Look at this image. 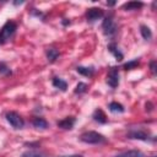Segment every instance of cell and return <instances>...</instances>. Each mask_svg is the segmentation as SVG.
<instances>
[{
  "instance_id": "obj_14",
  "label": "cell",
  "mask_w": 157,
  "mask_h": 157,
  "mask_svg": "<svg viewBox=\"0 0 157 157\" xmlns=\"http://www.w3.org/2000/svg\"><path fill=\"white\" fill-rule=\"evenodd\" d=\"M93 119H94L96 121L101 123V124L107 123V117H105V114L103 113L102 109H96V110H94V113H93Z\"/></svg>"
},
{
  "instance_id": "obj_20",
  "label": "cell",
  "mask_w": 157,
  "mask_h": 157,
  "mask_svg": "<svg viewBox=\"0 0 157 157\" xmlns=\"http://www.w3.org/2000/svg\"><path fill=\"white\" fill-rule=\"evenodd\" d=\"M86 90H87V85L86 83H83V82H78L77 83V86H76V88H75V93H83V92H86Z\"/></svg>"
},
{
  "instance_id": "obj_10",
  "label": "cell",
  "mask_w": 157,
  "mask_h": 157,
  "mask_svg": "<svg viewBox=\"0 0 157 157\" xmlns=\"http://www.w3.org/2000/svg\"><path fill=\"white\" fill-rule=\"evenodd\" d=\"M142 6H144V2H141V1H129L123 5V9L125 11H132V10H139Z\"/></svg>"
},
{
  "instance_id": "obj_13",
  "label": "cell",
  "mask_w": 157,
  "mask_h": 157,
  "mask_svg": "<svg viewBox=\"0 0 157 157\" xmlns=\"http://www.w3.org/2000/svg\"><path fill=\"white\" fill-rule=\"evenodd\" d=\"M76 71L78 74L83 75V76H87V77H91L94 74V69L93 67H87V66H77Z\"/></svg>"
},
{
  "instance_id": "obj_25",
  "label": "cell",
  "mask_w": 157,
  "mask_h": 157,
  "mask_svg": "<svg viewBox=\"0 0 157 157\" xmlns=\"http://www.w3.org/2000/svg\"><path fill=\"white\" fill-rule=\"evenodd\" d=\"M114 4H115L114 1H112V2H108V5H109V6H112V5H114Z\"/></svg>"
},
{
  "instance_id": "obj_18",
  "label": "cell",
  "mask_w": 157,
  "mask_h": 157,
  "mask_svg": "<svg viewBox=\"0 0 157 157\" xmlns=\"http://www.w3.org/2000/svg\"><path fill=\"white\" fill-rule=\"evenodd\" d=\"M140 33H141V36H142V38L144 39H151V37H152V32H151V29L147 27V26H145V25H142V26H140Z\"/></svg>"
},
{
  "instance_id": "obj_11",
  "label": "cell",
  "mask_w": 157,
  "mask_h": 157,
  "mask_svg": "<svg viewBox=\"0 0 157 157\" xmlns=\"http://www.w3.org/2000/svg\"><path fill=\"white\" fill-rule=\"evenodd\" d=\"M108 50L114 55V58H115L118 61H120V60L123 59V53L119 50V48H118L114 43H110V44L108 45Z\"/></svg>"
},
{
  "instance_id": "obj_9",
  "label": "cell",
  "mask_w": 157,
  "mask_h": 157,
  "mask_svg": "<svg viewBox=\"0 0 157 157\" xmlns=\"http://www.w3.org/2000/svg\"><path fill=\"white\" fill-rule=\"evenodd\" d=\"M114 157H145V155L140 150H129V151H124L121 153H118Z\"/></svg>"
},
{
  "instance_id": "obj_5",
  "label": "cell",
  "mask_w": 157,
  "mask_h": 157,
  "mask_svg": "<svg viewBox=\"0 0 157 157\" xmlns=\"http://www.w3.org/2000/svg\"><path fill=\"white\" fill-rule=\"evenodd\" d=\"M102 28H103L104 34H107V36H113L117 33V25H115L112 16L104 17L103 23H102Z\"/></svg>"
},
{
  "instance_id": "obj_8",
  "label": "cell",
  "mask_w": 157,
  "mask_h": 157,
  "mask_svg": "<svg viewBox=\"0 0 157 157\" xmlns=\"http://www.w3.org/2000/svg\"><path fill=\"white\" fill-rule=\"evenodd\" d=\"M74 124H75V118L74 117H67L60 121H58V126L61 128V129H65V130H70L74 128Z\"/></svg>"
},
{
  "instance_id": "obj_1",
  "label": "cell",
  "mask_w": 157,
  "mask_h": 157,
  "mask_svg": "<svg viewBox=\"0 0 157 157\" xmlns=\"http://www.w3.org/2000/svg\"><path fill=\"white\" fill-rule=\"evenodd\" d=\"M80 140L85 144H91V145H101L107 142V139L97 131H86L80 135Z\"/></svg>"
},
{
  "instance_id": "obj_23",
  "label": "cell",
  "mask_w": 157,
  "mask_h": 157,
  "mask_svg": "<svg viewBox=\"0 0 157 157\" xmlns=\"http://www.w3.org/2000/svg\"><path fill=\"white\" fill-rule=\"evenodd\" d=\"M150 66H151V71H152V74H153V75H156V61H155V60H152V61H151V64H150Z\"/></svg>"
},
{
  "instance_id": "obj_17",
  "label": "cell",
  "mask_w": 157,
  "mask_h": 157,
  "mask_svg": "<svg viewBox=\"0 0 157 157\" xmlns=\"http://www.w3.org/2000/svg\"><path fill=\"white\" fill-rule=\"evenodd\" d=\"M109 110L113 113H123L125 109H124L123 104H120L118 102H112V103H109Z\"/></svg>"
},
{
  "instance_id": "obj_22",
  "label": "cell",
  "mask_w": 157,
  "mask_h": 157,
  "mask_svg": "<svg viewBox=\"0 0 157 157\" xmlns=\"http://www.w3.org/2000/svg\"><path fill=\"white\" fill-rule=\"evenodd\" d=\"M0 74L1 75H11V70L7 67L5 63H0Z\"/></svg>"
},
{
  "instance_id": "obj_4",
  "label": "cell",
  "mask_w": 157,
  "mask_h": 157,
  "mask_svg": "<svg viewBox=\"0 0 157 157\" xmlns=\"http://www.w3.org/2000/svg\"><path fill=\"white\" fill-rule=\"evenodd\" d=\"M129 139H136V140H142V141H150L152 140V136L148 131L144 130V129H131L128 135Z\"/></svg>"
},
{
  "instance_id": "obj_3",
  "label": "cell",
  "mask_w": 157,
  "mask_h": 157,
  "mask_svg": "<svg viewBox=\"0 0 157 157\" xmlns=\"http://www.w3.org/2000/svg\"><path fill=\"white\" fill-rule=\"evenodd\" d=\"M6 120L10 123V125L15 129H22L25 126V120L22 117L16 112H9L6 114Z\"/></svg>"
},
{
  "instance_id": "obj_21",
  "label": "cell",
  "mask_w": 157,
  "mask_h": 157,
  "mask_svg": "<svg viewBox=\"0 0 157 157\" xmlns=\"http://www.w3.org/2000/svg\"><path fill=\"white\" fill-rule=\"evenodd\" d=\"M22 157H45L43 153L40 152H34V151H27L22 155Z\"/></svg>"
},
{
  "instance_id": "obj_19",
  "label": "cell",
  "mask_w": 157,
  "mask_h": 157,
  "mask_svg": "<svg viewBox=\"0 0 157 157\" xmlns=\"http://www.w3.org/2000/svg\"><path fill=\"white\" fill-rule=\"evenodd\" d=\"M139 64H140V61H139L137 59H134V60H131V61L125 63V64L123 65V67H124L125 70H131V69L137 67V66H139Z\"/></svg>"
},
{
  "instance_id": "obj_24",
  "label": "cell",
  "mask_w": 157,
  "mask_h": 157,
  "mask_svg": "<svg viewBox=\"0 0 157 157\" xmlns=\"http://www.w3.org/2000/svg\"><path fill=\"white\" fill-rule=\"evenodd\" d=\"M60 157H82L81 155H71V156H60Z\"/></svg>"
},
{
  "instance_id": "obj_6",
  "label": "cell",
  "mask_w": 157,
  "mask_h": 157,
  "mask_svg": "<svg viewBox=\"0 0 157 157\" xmlns=\"http://www.w3.org/2000/svg\"><path fill=\"white\" fill-rule=\"evenodd\" d=\"M103 16H104V12H103V10L99 9V7H91V9H88L87 12H86V18H87V21H90V22H94V21L102 18Z\"/></svg>"
},
{
  "instance_id": "obj_15",
  "label": "cell",
  "mask_w": 157,
  "mask_h": 157,
  "mask_svg": "<svg viewBox=\"0 0 157 157\" xmlns=\"http://www.w3.org/2000/svg\"><path fill=\"white\" fill-rule=\"evenodd\" d=\"M32 124H33V126L34 128H37V129H47L48 128V121L45 120V119H43V118H34L33 119V121H32Z\"/></svg>"
},
{
  "instance_id": "obj_12",
  "label": "cell",
  "mask_w": 157,
  "mask_h": 157,
  "mask_svg": "<svg viewBox=\"0 0 157 157\" xmlns=\"http://www.w3.org/2000/svg\"><path fill=\"white\" fill-rule=\"evenodd\" d=\"M59 55H60V53L55 48H49L47 50V58H48V61H50V63H54L59 58Z\"/></svg>"
},
{
  "instance_id": "obj_2",
  "label": "cell",
  "mask_w": 157,
  "mask_h": 157,
  "mask_svg": "<svg viewBox=\"0 0 157 157\" xmlns=\"http://www.w3.org/2000/svg\"><path fill=\"white\" fill-rule=\"evenodd\" d=\"M16 28L17 26L13 21H7L0 29V44H5L12 38V36L16 32Z\"/></svg>"
},
{
  "instance_id": "obj_16",
  "label": "cell",
  "mask_w": 157,
  "mask_h": 157,
  "mask_svg": "<svg viewBox=\"0 0 157 157\" xmlns=\"http://www.w3.org/2000/svg\"><path fill=\"white\" fill-rule=\"evenodd\" d=\"M53 86L59 88V90H61V91H66V88H67V83L64 80L59 78V77H54L53 78Z\"/></svg>"
},
{
  "instance_id": "obj_7",
  "label": "cell",
  "mask_w": 157,
  "mask_h": 157,
  "mask_svg": "<svg viewBox=\"0 0 157 157\" xmlns=\"http://www.w3.org/2000/svg\"><path fill=\"white\" fill-rule=\"evenodd\" d=\"M107 83L112 87L115 88L119 85V71L117 67H112L107 75Z\"/></svg>"
}]
</instances>
